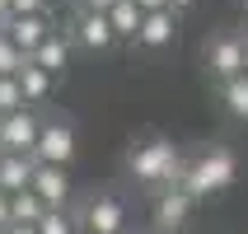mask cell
<instances>
[{"label": "cell", "mask_w": 248, "mask_h": 234, "mask_svg": "<svg viewBox=\"0 0 248 234\" xmlns=\"http://www.w3.org/2000/svg\"><path fill=\"white\" fill-rule=\"evenodd\" d=\"M38 234H80V220H75V206L47 211V216L38 220Z\"/></svg>", "instance_id": "obj_18"}, {"label": "cell", "mask_w": 248, "mask_h": 234, "mask_svg": "<svg viewBox=\"0 0 248 234\" xmlns=\"http://www.w3.org/2000/svg\"><path fill=\"white\" fill-rule=\"evenodd\" d=\"M19 108H28L19 80H14V75H0V117H10V112H19Z\"/></svg>", "instance_id": "obj_19"}, {"label": "cell", "mask_w": 248, "mask_h": 234, "mask_svg": "<svg viewBox=\"0 0 248 234\" xmlns=\"http://www.w3.org/2000/svg\"><path fill=\"white\" fill-rule=\"evenodd\" d=\"M202 66H206L211 84H225L244 75V28H220L211 33L206 47H202Z\"/></svg>", "instance_id": "obj_4"}, {"label": "cell", "mask_w": 248, "mask_h": 234, "mask_svg": "<svg viewBox=\"0 0 248 234\" xmlns=\"http://www.w3.org/2000/svg\"><path fill=\"white\" fill-rule=\"evenodd\" d=\"M5 234H38V225H10Z\"/></svg>", "instance_id": "obj_26"}, {"label": "cell", "mask_w": 248, "mask_h": 234, "mask_svg": "<svg viewBox=\"0 0 248 234\" xmlns=\"http://www.w3.org/2000/svg\"><path fill=\"white\" fill-rule=\"evenodd\" d=\"M192 197L183 192V187H164V192H155V230L159 234H178L192 216Z\"/></svg>", "instance_id": "obj_9"}, {"label": "cell", "mask_w": 248, "mask_h": 234, "mask_svg": "<svg viewBox=\"0 0 248 234\" xmlns=\"http://www.w3.org/2000/svg\"><path fill=\"white\" fill-rule=\"evenodd\" d=\"M66 38H70V47H80V52H89V56H103V52L117 47V38H112V28H108V14H89V10L70 14Z\"/></svg>", "instance_id": "obj_6"}, {"label": "cell", "mask_w": 248, "mask_h": 234, "mask_svg": "<svg viewBox=\"0 0 248 234\" xmlns=\"http://www.w3.org/2000/svg\"><path fill=\"white\" fill-rule=\"evenodd\" d=\"M239 178V159L230 145H202L197 155L183 159V173H178V187L192 202H206V197L225 192V187H234Z\"/></svg>", "instance_id": "obj_2"}, {"label": "cell", "mask_w": 248, "mask_h": 234, "mask_svg": "<svg viewBox=\"0 0 248 234\" xmlns=\"http://www.w3.org/2000/svg\"><path fill=\"white\" fill-rule=\"evenodd\" d=\"M192 5H197V0H169V10H173V14H187Z\"/></svg>", "instance_id": "obj_25"}, {"label": "cell", "mask_w": 248, "mask_h": 234, "mask_svg": "<svg viewBox=\"0 0 248 234\" xmlns=\"http://www.w3.org/2000/svg\"><path fill=\"white\" fill-rule=\"evenodd\" d=\"M10 14H52L47 0H10Z\"/></svg>", "instance_id": "obj_21"}, {"label": "cell", "mask_w": 248, "mask_h": 234, "mask_svg": "<svg viewBox=\"0 0 248 234\" xmlns=\"http://www.w3.org/2000/svg\"><path fill=\"white\" fill-rule=\"evenodd\" d=\"M14 80H19V89H24V103H28V108H42V103L52 98V84H56L52 75H47L42 66H33V61H24Z\"/></svg>", "instance_id": "obj_14"}, {"label": "cell", "mask_w": 248, "mask_h": 234, "mask_svg": "<svg viewBox=\"0 0 248 234\" xmlns=\"http://www.w3.org/2000/svg\"><path fill=\"white\" fill-rule=\"evenodd\" d=\"M117 0H75V10H89V14H108Z\"/></svg>", "instance_id": "obj_22"}, {"label": "cell", "mask_w": 248, "mask_h": 234, "mask_svg": "<svg viewBox=\"0 0 248 234\" xmlns=\"http://www.w3.org/2000/svg\"><path fill=\"white\" fill-rule=\"evenodd\" d=\"M244 75H248V33H244Z\"/></svg>", "instance_id": "obj_28"}, {"label": "cell", "mask_w": 248, "mask_h": 234, "mask_svg": "<svg viewBox=\"0 0 248 234\" xmlns=\"http://www.w3.org/2000/svg\"><path fill=\"white\" fill-rule=\"evenodd\" d=\"M178 42V14L173 10H155L140 19V33H136V47H145V52H169Z\"/></svg>", "instance_id": "obj_10"}, {"label": "cell", "mask_w": 248, "mask_h": 234, "mask_svg": "<svg viewBox=\"0 0 248 234\" xmlns=\"http://www.w3.org/2000/svg\"><path fill=\"white\" fill-rule=\"evenodd\" d=\"M244 33H248V0H244Z\"/></svg>", "instance_id": "obj_29"}, {"label": "cell", "mask_w": 248, "mask_h": 234, "mask_svg": "<svg viewBox=\"0 0 248 234\" xmlns=\"http://www.w3.org/2000/svg\"><path fill=\"white\" fill-rule=\"evenodd\" d=\"M24 61H28V56L19 52L5 33H0V75H19V66H24Z\"/></svg>", "instance_id": "obj_20"}, {"label": "cell", "mask_w": 248, "mask_h": 234, "mask_svg": "<svg viewBox=\"0 0 248 234\" xmlns=\"http://www.w3.org/2000/svg\"><path fill=\"white\" fill-rule=\"evenodd\" d=\"M140 14H155V10H169V0H136Z\"/></svg>", "instance_id": "obj_23"}, {"label": "cell", "mask_w": 248, "mask_h": 234, "mask_svg": "<svg viewBox=\"0 0 248 234\" xmlns=\"http://www.w3.org/2000/svg\"><path fill=\"white\" fill-rule=\"evenodd\" d=\"M5 19H10V0H0V24H5Z\"/></svg>", "instance_id": "obj_27"}, {"label": "cell", "mask_w": 248, "mask_h": 234, "mask_svg": "<svg viewBox=\"0 0 248 234\" xmlns=\"http://www.w3.org/2000/svg\"><path fill=\"white\" fill-rule=\"evenodd\" d=\"M0 234H5V230H0Z\"/></svg>", "instance_id": "obj_31"}, {"label": "cell", "mask_w": 248, "mask_h": 234, "mask_svg": "<svg viewBox=\"0 0 248 234\" xmlns=\"http://www.w3.org/2000/svg\"><path fill=\"white\" fill-rule=\"evenodd\" d=\"M183 159H187V155H183L169 136H140V140L126 145V173H131L136 187H150V192L178 187Z\"/></svg>", "instance_id": "obj_1"}, {"label": "cell", "mask_w": 248, "mask_h": 234, "mask_svg": "<svg viewBox=\"0 0 248 234\" xmlns=\"http://www.w3.org/2000/svg\"><path fill=\"white\" fill-rule=\"evenodd\" d=\"M56 5H66V0H47V10H56Z\"/></svg>", "instance_id": "obj_30"}, {"label": "cell", "mask_w": 248, "mask_h": 234, "mask_svg": "<svg viewBox=\"0 0 248 234\" xmlns=\"http://www.w3.org/2000/svg\"><path fill=\"white\" fill-rule=\"evenodd\" d=\"M140 19H145V14L136 10V0H117V5L108 10V28H112V38H117V42H136Z\"/></svg>", "instance_id": "obj_15"}, {"label": "cell", "mask_w": 248, "mask_h": 234, "mask_svg": "<svg viewBox=\"0 0 248 234\" xmlns=\"http://www.w3.org/2000/svg\"><path fill=\"white\" fill-rule=\"evenodd\" d=\"M42 216H47V206L38 202V192H33V187L10 197V225H38Z\"/></svg>", "instance_id": "obj_17"}, {"label": "cell", "mask_w": 248, "mask_h": 234, "mask_svg": "<svg viewBox=\"0 0 248 234\" xmlns=\"http://www.w3.org/2000/svg\"><path fill=\"white\" fill-rule=\"evenodd\" d=\"M42 131V112L38 108H19L10 117H0V155H33Z\"/></svg>", "instance_id": "obj_7"}, {"label": "cell", "mask_w": 248, "mask_h": 234, "mask_svg": "<svg viewBox=\"0 0 248 234\" xmlns=\"http://www.w3.org/2000/svg\"><path fill=\"white\" fill-rule=\"evenodd\" d=\"M33 192H38V202L47 211L70 206V173L56 169V164H38V169H33Z\"/></svg>", "instance_id": "obj_11"}, {"label": "cell", "mask_w": 248, "mask_h": 234, "mask_svg": "<svg viewBox=\"0 0 248 234\" xmlns=\"http://www.w3.org/2000/svg\"><path fill=\"white\" fill-rule=\"evenodd\" d=\"M75 150H80L75 117H66V112H42V131H38V145H33V159H38V164L70 169Z\"/></svg>", "instance_id": "obj_3"}, {"label": "cell", "mask_w": 248, "mask_h": 234, "mask_svg": "<svg viewBox=\"0 0 248 234\" xmlns=\"http://www.w3.org/2000/svg\"><path fill=\"white\" fill-rule=\"evenodd\" d=\"M33 169L38 159L33 155H0V192H28L33 187Z\"/></svg>", "instance_id": "obj_13"}, {"label": "cell", "mask_w": 248, "mask_h": 234, "mask_svg": "<svg viewBox=\"0 0 248 234\" xmlns=\"http://www.w3.org/2000/svg\"><path fill=\"white\" fill-rule=\"evenodd\" d=\"M28 61L42 66L52 80H56V75H66V66H70V38H66V28H52V33L42 38V47L28 56Z\"/></svg>", "instance_id": "obj_12"}, {"label": "cell", "mask_w": 248, "mask_h": 234, "mask_svg": "<svg viewBox=\"0 0 248 234\" xmlns=\"http://www.w3.org/2000/svg\"><path fill=\"white\" fill-rule=\"evenodd\" d=\"M52 28H56V24H52V14H10V19L0 24V33H5V38H10L24 56H33Z\"/></svg>", "instance_id": "obj_8"}, {"label": "cell", "mask_w": 248, "mask_h": 234, "mask_svg": "<svg viewBox=\"0 0 248 234\" xmlns=\"http://www.w3.org/2000/svg\"><path fill=\"white\" fill-rule=\"evenodd\" d=\"M216 89H220V103H225V112H230L234 122H248V75H234V80L216 84Z\"/></svg>", "instance_id": "obj_16"}, {"label": "cell", "mask_w": 248, "mask_h": 234, "mask_svg": "<svg viewBox=\"0 0 248 234\" xmlns=\"http://www.w3.org/2000/svg\"><path fill=\"white\" fill-rule=\"evenodd\" d=\"M0 230H10V192H0Z\"/></svg>", "instance_id": "obj_24"}, {"label": "cell", "mask_w": 248, "mask_h": 234, "mask_svg": "<svg viewBox=\"0 0 248 234\" xmlns=\"http://www.w3.org/2000/svg\"><path fill=\"white\" fill-rule=\"evenodd\" d=\"M80 234H126V202L117 192H94L75 206Z\"/></svg>", "instance_id": "obj_5"}]
</instances>
